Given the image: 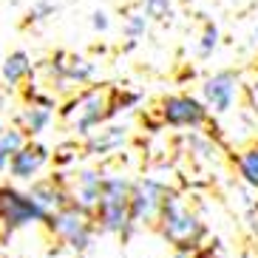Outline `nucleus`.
I'll return each mask as SVG.
<instances>
[{"label": "nucleus", "mask_w": 258, "mask_h": 258, "mask_svg": "<svg viewBox=\"0 0 258 258\" xmlns=\"http://www.w3.org/2000/svg\"><path fill=\"white\" fill-rule=\"evenodd\" d=\"M29 196L37 202L43 210L51 216V213L62 210V207L71 202L69 196V184L62 182V179H57V176H48V179H37V182H31L29 187Z\"/></svg>", "instance_id": "nucleus-14"}, {"label": "nucleus", "mask_w": 258, "mask_h": 258, "mask_svg": "<svg viewBox=\"0 0 258 258\" xmlns=\"http://www.w3.org/2000/svg\"><path fill=\"white\" fill-rule=\"evenodd\" d=\"M159 119L167 128H205L210 125V111L202 102V97H193V94H167L159 99Z\"/></svg>", "instance_id": "nucleus-7"}, {"label": "nucleus", "mask_w": 258, "mask_h": 258, "mask_svg": "<svg viewBox=\"0 0 258 258\" xmlns=\"http://www.w3.org/2000/svg\"><path fill=\"white\" fill-rule=\"evenodd\" d=\"M142 15L148 20L165 23V20H173L176 17V3L173 0H142Z\"/></svg>", "instance_id": "nucleus-18"}, {"label": "nucleus", "mask_w": 258, "mask_h": 258, "mask_svg": "<svg viewBox=\"0 0 258 258\" xmlns=\"http://www.w3.org/2000/svg\"><path fill=\"white\" fill-rule=\"evenodd\" d=\"M170 258H193V252H173Z\"/></svg>", "instance_id": "nucleus-25"}, {"label": "nucleus", "mask_w": 258, "mask_h": 258, "mask_svg": "<svg viewBox=\"0 0 258 258\" xmlns=\"http://www.w3.org/2000/svg\"><path fill=\"white\" fill-rule=\"evenodd\" d=\"M148 17L142 15V12H131L128 17H125V26H122V31H125V37L128 40H139L145 34V29H148Z\"/></svg>", "instance_id": "nucleus-20"}, {"label": "nucleus", "mask_w": 258, "mask_h": 258, "mask_svg": "<svg viewBox=\"0 0 258 258\" xmlns=\"http://www.w3.org/2000/svg\"><path fill=\"white\" fill-rule=\"evenodd\" d=\"M60 116L66 122V128L85 142L94 131H99L102 125L114 119V91L99 88V85L83 88L62 105Z\"/></svg>", "instance_id": "nucleus-2"}, {"label": "nucleus", "mask_w": 258, "mask_h": 258, "mask_svg": "<svg viewBox=\"0 0 258 258\" xmlns=\"http://www.w3.org/2000/svg\"><path fill=\"white\" fill-rule=\"evenodd\" d=\"M48 213L29 196V190L15 184H0V238L9 241L12 235L29 227H46Z\"/></svg>", "instance_id": "nucleus-5"}, {"label": "nucleus", "mask_w": 258, "mask_h": 258, "mask_svg": "<svg viewBox=\"0 0 258 258\" xmlns=\"http://www.w3.org/2000/svg\"><path fill=\"white\" fill-rule=\"evenodd\" d=\"M241 99V77L233 69H221L216 74L205 77L202 83V102L207 105L210 116H227L238 108Z\"/></svg>", "instance_id": "nucleus-8"}, {"label": "nucleus", "mask_w": 258, "mask_h": 258, "mask_svg": "<svg viewBox=\"0 0 258 258\" xmlns=\"http://www.w3.org/2000/svg\"><path fill=\"white\" fill-rule=\"evenodd\" d=\"M156 233L162 235V241L173 247V252H199L205 247L207 224L179 190H170L159 219H156Z\"/></svg>", "instance_id": "nucleus-1"}, {"label": "nucleus", "mask_w": 258, "mask_h": 258, "mask_svg": "<svg viewBox=\"0 0 258 258\" xmlns=\"http://www.w3.org/2000/svg\"><path fill=\"white\" fill-rule=\"evenodd\" d=\"M26 142H29V139H26V134L17 128V125L0 131V173H6L9 170V165H12V159H15V153L20 151Z\"/></svg>", "instance_id": "nucleus-17"}, {"label": "nucleus", "mask_w": 258, "mask_h": 258, "mask_svg": "<svg viewBox=\"0 0 258 258\" xmlns=\"http://www.w3.org/2000/svg\"><path fill=\"white\" fill-rule=\"evenodd\" d=\"M54 111H57L54 97L31 94L29 105L17 114V128L26 134V139H37L40 134H43V131H48V125L54 122Z\"/></svg>", "instance_id": "nucleus-13"}, {"label": "nucleus", "mask_w": 258, "mask_h": 258, "mask_svg": "<svg viewBox=\"0 0 258 258\" xmlns=\"http://www.w3.org/2000/svg\"><path fill=\"white\" fill-rule=\"evenodd\" d=\"M46 230L62 250L74 252V255H85L91 250L94 235H97V224H94V213L83 210L77 205H66L62 210L51 213L46 221Z\"/></svg>", "instance_id": "nucleus-4"}, {"label": "nucleus", "mask_w": 258, "mask_h": 258, "mask_svg": "<svg viewBox=\"0 0 258 258\" xmlns=\"http://www.w3.org/2000/svg\"><path fill=\"white\" fill-rule=\"evenodd\" d=\"M0 258H3V238H0Z\"/></svg>", "instance_id": "nucleus-26"}, {"label": "nucleus", "mask_w": 258, "mask_h": 258, "mask_svg": "<svg viewBox=\"0 0 258 258\" xmlns=\"http://www.w3.org/2000/svg\"><path fill=\"white\" fill-rule=\"evenodd\" d=\"M170 190L173 187L156 176L134 179V190H131V227H134V233L142 227H156V219H159Z\"/></svg>", "instance_id": "nucleus-6"}, {"label": "nucleus", "mask_w": 258, "mask_h": 258, "mask_svg": "<svg viewBox=\"0 0 258 258\" xmlns=\"http://www.w3.org/2000/svg\"><path fill=\"white\" fill-rule=\"evenodd\" d=\"M51 165V148L37 139H29V142L15 153V159L9 165V179L12 182H37L43 179V170Z\"/></svg>", "instance_id": "nucleus-9"}, {"label": "nucleus", "mask_w": 258, "mask_h": 258, "mask_svg": "<svg viewBox=\"0 0 258 258\" xmlns=\"http://www.w3.org/2000/svg\"><path fill=\"white\" fill-rule=\"evenodd\" d=\"M128 139H131V128L125 122H108L83 142V153L91 156V159H105L111 153L122 151L128 145Z\"/></svg>", "instance_id": "nucleus-12"}, {"label": "nucleus", "mask_w": 258, "mask_h": 258, "mask_svg": "<svg viewBox=\"0 0 258 258\" xmlns=\"http://www.w3.org/2000/svg\"><path fill=\"white\" fill-rule=\"evenodd\" d=\"M193 258H233V255H227V252H221L219 247H213V244H205L199 252H193Z\"/></svg>", "instance_id": "nucleus-22"}, {"label": "nucleus", "mask_w": 258, "mask_h": 258, "mask_svg": "<svg viewBox=\"0 0 258 258\" xmlns=\"http://www.w3.org/2000/svg\"><path fill=\"white\" fill-rule=\"evenodd\" d=\"M48 71L54 74L57 85H69V88H83V85L94 83V77H97V66L85 57H74V54H57L48 62Z\"/></svg>", "instance_id": "nucleus-11"}, {"label": "nucleus", "mask_w": 258, "mask_h": 258, "mask_svg": "<svg viewBox=\"0 0 258 258\" xmlns=\"http://www.w3.org/2000/svg\"><path fill=\"white\" fill-rule=\"evenodd\" d=\"M102 184H105V170L102 167H83V170H77L74 179L69 182L71 205L94 213L99 199H102Z\"/></svg>", "instance_id": "nucleus-10"}, {"label": "nucleus", "mask_w": 258, "mask_h": 258, "mask_svg": "<svg viewBox=\"0 0 258 258\" xmlns=\"http://www.w3.org/2000/svg\"><path fill=\"white\" fill-rule=\"evenodd\" d=\"M54 12H57V6H54L51 0H37V3L29 9V15H26V23H40V20L51 17Z\"/></svg>", "instance_id": "nucleus-21"}, {"label": "nucleus", "mask_w": 258, "mask_h": 258, "mask_svg": "<svg viewBox=\"0 0 258 258\" xmlns=\"http://www.w3.org/2000/svg\"><path fill=\"white\" fill-rule=\"evenodd\" d=\"M219 40H221L219 26L213 23V20H207L205 31H202V37H199V57H210V54L219 48Z\"/></svg>", "instance_id": "nucleus-19"}, {"label": "nucleus", "mask_w": 258, "mask_h": 258, "mask_svg": "<svg viewBox=\"0 0 258 258\" xmlns=\"http://www.w3.org/2000/svg\"><path fill=\"white\" fill-rule=\"evenodd\" d=\"M31 71H34V62H31V57L23 51V48H17V51H12L3 60V66H0V77H3V83L12 85V88H17L20 83H26L31 77Z\"/></svg>", "instance_id": "nucleus-16"}, {"label": "nucleus", "mask_w": 258, "mask_h": 258, "mask_svg": "<svg viewBox=\"0 0 258 258\" xmlns=\"http://www.w3.org/2000/svg\"><path fill=\"white\" fill-rule=\"evenodd\" d=\"M131 190L134 179L125 173H105L102 184V199L94 210V224L99 235H119L122 241H128L134 235L131 227Z\"/></svg>", "instance_id": "nucleus-3"}, {"label": "nucleus", "mask_w": 258, "mask_h": 258, "mask_svg": "<svg viewBox=\"0 0 258 258\" xmlns=\"http://www.w3.org/2000/svg\"><path fill=\"white\" fill-rule=\"evenodd\" d=\"M91 26H94V31H108L111 20H108L105 12H94V15H91Z\"/></svg>", "instance_id": "nucleus-23"}, {"label": "nucleus", "mask_w": 258, "mask_h": 258, "mask_svg": "<svg viewBox=\"0 0 258 258\" xmlns=\"http://www.w3.org/2000/svg\"><path fill=\"white\" fill-rule=\"evenodd\" d=\"M233 165H235V173H238L244 187H250L258 193V139L247 142L244 148H238L233 153Z\"/></svg>", "instance_id": "nucleus-15"}, {"label": "nucleus", "mask_w": 258, "mask_h": 258, "mask_svg": "<svg viewBox=\"0 0 258 258\" xmlns=\"http://www.w3.org/2000/svg\"><path fill=\"white\" fill-rule=\"evenodd\" d=\"M250 43H252V46H258V26L252 29V34H250Z\"/></svg>", "instance_id": "nucleus-24"}, {"label": "nucleus", "mask_w": 258, "mask_h": 258, "mask_svg": "<svg viewBox=\"0 0 258 258\" xmlns=\"http://www.w3.org/2000/svg\"><path fill=\"white\" fill-rule=\"evenodd\" d=\"M182 3H190V0H182Z\"/></svg>", "instance_id": "nucleus-27"}]
</instances>
